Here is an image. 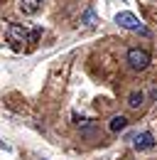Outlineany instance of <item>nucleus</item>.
I'll return each mask as SVG.
<instances>
[{"label":"nucleus","instance_id":"f257e3e1","mask_svg":"<svg viewBox=\"0 0 157 160\" xmlns=\"http://www.w3.org/2000/svg\"><path fill=\"white\" fill-rule=\"evenodd\" d=\"M42 35V30H27L22 25H10L7 27V40L12 44H20V42H35Z\"/></svg>","mask_w":157,"mask_h":160},{"label":"nucleus","instance_id":"f03ea898","mask_svg":"<svg viewBox=\"0 0 157 160\" xmlns=\"http://www.w3.org/2000/svg\"><path fill=\"white\" fill-rule=\"evenodd\" d=\"M128 67L130 69H135V72H142V69H147L150 67V52L147 49H140V47H133V49H128Z\"/></svg>","mask_w":157,"mask_h":160},{"label":"nucleus","instance_id":"7ed1b4c3","mask_svg":"<svg viewBox=\"0 0 157 160\" xmlns=\"http://www.w3.org/2000/svg\"><path fill=\"white\" fill-rule=\"evenodd\" d=\"M116 22L120 25V27H125V30H133V32H142V35H147V30L142 27V22L137 20L133 12H118Z\"/></svg>","mask_w":157,"mask_h":160},{"label":"nucleus","instance_id":"20e7f679","mask_svg":"<svg viewBox=\"0 0 157 160\" xmlns=\"http://www.w3.org/2000/svg\"><path fill=\"white\" fill-rule=\"evenodd\" d=\"M133 145H135V150H150V148H155V138H152V133L142 131L133 138Z\"/></svg>","mask_w":157,"mask_h":160},{"label":"nucleus","instance_id":"39448f33","mask_svg":"<svg viewBox=\"0 0 157 160\" xmlns=\"http://www.w3.org/2000/svg\"><path fill=\"white\" fill-rule=\"evenodd\" d=\"M42 2H44V0H20V10H22L25 15H35L39 8H42Z\"/></svg>","mask_w":157,"mask_h":160},{"label":"nucleus","instance_id":"423d86ee","mask_svg":"<svg viewBox=\"0 0 157 160\" xmlns=\"http://www.w3.org/2000/svg\"><path fill=\"white\" fill-rule=\"evenodd\" d=\"M125 126H128V118H125V116H113V118H111V123H108V128H111L113 133L123 131Z\"/></svg>","mask_w":157,"mask_h":160},{"label":"nucleus","instance_id":"0eeeda50","mask_svg":"<svg viewBox=\"0 0 157 160\" xmlns=\"http://www.w3.org/2000/svg\"><path fill=\"white\" fill-rule=\"evenodd\" d=\"M142 99H145L142 91H133V94L128 96V106H130V108H140V106H142Z\"/></svg>","mask_w":157,"mask_h":160},{"label":"nucleus","instance_id":"6e6552de","mask_svg":"<svg viewBox=\"0 0 157 160\" xmlns=\"http://www.w3.org/2000/svg\"><path fill=\"white\" fill-rule=\"evenodd\" d=\"M81 22H83L86 27H93V25H96V12H93V10L88 8V10L83 12V18H81Z\"/></svg>","mask_w":157,"mask_h":160},{"label":"nucleus","instance_id":"1a4fd4ad","mask_svg":"<svg viewBox=\"0 0 157 160\" xmlns=\"http://www.w3.org/2000/svg\"><path fill=\"white\" fill-rule=\"evenodd\" d=\"M0 148H2V150H10V145H7V143H2V140H0Z\"/></svg>","mask_w":157,"mask_h":160}]
</instances>
